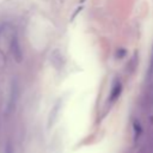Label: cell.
<instances>
[{"label": "cell", "instance_id": "2", "mask_svg": "<svg viewBox=\"0 0 153 153\" xmlns=\"http://www.w3.org/2000/svg\"><path fill=\"white\" fill-rule=\"evenodd\" d=\"M11 50L13 51V56L17 59V61H20V60H22V50H20L19 43H18L17 35L14 36V38H13V41H12V44H11Z\"/></svg>", "mask_w": 153, "mask_h": 153}, {"label": "cell", "instance_id": "1", "mask_svg": "<svg viewBox=\"0 0 153 153\" xmlns=\"http://www.w3.org/2000/svg\"><path fill=\"white\" fill-rule=\"evenodd\" d=\"M16 36V31L8 23H5L0 26V53L6 54L11 50L12 41Z\"/></svg>", "mask_w": 153, "mask_h": 153}, {"label": "cell", "instance_id": "3", "mask_svg": "<svg viewBox=\"0 0 153 153\" xmlns=\"http://www.w3.org/2000/svg\"><path fill=\"white\" fill-rule=\"evenodd\" d=\"M148 72H149V75L153 74V48H152V56H151V63H149V69H148Z\"/></svg>", "mask_w": 153, "mask_h": 153}]
</instances>
